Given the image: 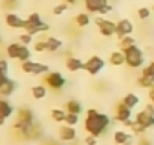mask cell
Here are the masks:
<instances>
[{"instance_id": "obj_6", "label": "cell", "mask_w": 154, "mask_h": 145, "mask_svg": "<svg viewBox=\"0 0 154 145\" xmlns=\"http://www.w3.org/2000/svg\"><path fill=\"white\" fill-rule=\"evenodd\" d=\"M104 66H106V60L101 56L94 54L83 63V71H86L88 74H91V76H97L104 69Z\"/></svg>"}, {"instance_id": "obj_15", "label": "cell", "mask_w": 154, "mask_h": 145, "mask_svg": "<svg viewBox=\"0 0 154 145\" xmlns=\"http://www.w3.org/2000/svg\"><path fill=\"white\" fill-rule=\"evenodd\" d=\"M83 63H85V62H83L80 57L72 56V54L65 59V66H66V69H68L69 72H77V71L83 69Z\"/></svg>"}, {"instance_id": "obj_17", "label": "cell", "mask_w": 154, "mask_h": 145, "mask_svg": "<svg viewBox=\"0 0 154 145\" xmlns=\"http://www.w3.org/2000/svg\"><path fill=\"white\" fill-rule=\"evenodd\" d=\"M14 112H15L14 106L6 98H0V116H3L5 119H8V118H11L14 115Z\"/></svg>"}, {"instance_id": "obj_41", "label": "cell", "mask_w": 154, "mask_h": 145, "mask_svg": "<svg viewBox=\"0 0 154 145\" xmlns=\"http://www.w3.org/2000/svg\"><path fill=\"white\" fill-rule=\"evenodd\" d=\"M149 92H148V95H149V101H151V104H154V86L151 88V89H148Z\"/></svg>"}, {"instance_id": "obj_16", "label": "cell", "mask_w": 154, "mask_h": 145, "mask_svg": "<svg viewBox=\"0 0 154 145\" xmlns=\"http://www.w3.org/2000/svg\"><path fill=\"white\" fill-rule=\"evenodd\" d=\"M15 121H21V122H35V113L32 112L30 107H20L17 110L15 115Z\"/></svg>"}, {"instance_id": "obj_2", "label": "cell", "mask_w": 154, "mask_h": 145, "mask_svg": "<svg viewBox=\"0 0 154 145\" xmlns=\"http://www.w3.org/2000/svg\"><path fill=\"white\" fill-rule=\"evenodd\" d=\"M124 56H125V65L130 69H139L145 63V54H143L142 48L137 47L136 44L131 45L130 48H127L124 51Z\"/></svg>"}, {"instance_id": "obj_1", "label": "cell", "mask_w": 154, "mask_h": 145, "mask_svg": "<svg viewBox=\"0 0 154 145\" xmlns=\"http://www.w3.org/2000/svg\"><path fill=\"white\" fill-rule=\"evenodd\" d=\"M112 124V118L107 113H101L97 109H88L83 121V128L88 134L100 137Z\"/></svg>"}, {"instance_id": "obj_26", "label": "cell", "mask_w": 154, "mask_h": 145, "mask_svg": "<svg viewBox=\"0 0 154 145\" xmlns=\"http://www.w3.org/2000/svg\"><path fill=\"white\" fill-rule=\"evenodd\" d=\"M130 134H131V133H128V131H125V130H116V131L113 133V142H115L116 145H125V142L128 140Z\"/></svg>"}, {"instance_id": "obj_27", "label": "cell", "mask_w": 154, "mask_h": 145, "mask_svg": "<svg viewBox=\"0 0 154 145\" xmlns=\"http://www.w3.org/2000/svg\"><path fill=\"white\" fill-rule=\"evenodd\" d=\"M50 116H51V119H53L54 122L62 124V122H65V118H66V110H65V109H51Z\"/></svg>"}, {"instance_id": "obj_29", "label": "cell", "mask_w": 154, "mask_h": 145, "mask_svg": "<svg viewBox=\"0 0 154 145\" xmlns=\"http://www.w3.org/2000/svg\"><path fill=\"white\" fill-rule=\"evenodd\" d=\"M136 44V41H134V38L133 36H124L122 39H119V50L121 51H125L127 48H130L131 45H134Z\"/></svg>"}, {"instance_id": "obj_45", "label": "cell", "mask_w": 154, "mask_h": 145, "mask_svg": "<svg viewBox=\"0 0 154 145\" xmlns=\"http://www.w3.org/2000/svg\"><path fill=\"white\" fill-rule=\"evenodd\" d=\"M11 2H17V0H11Z\"/></svg>"}, {"instance_id": "obj_44", "label": "cell", "mask_w": 154, "mask_h": 145, "mask_svg": "<svg viewBox=\"0 0 154 145\" xmlns=\"http://www.w3.org/2000/svg\"><path fill=\"white\" fill-rule=\"evenodd\" d=\"M3 124H5V118H3V116H0V127H2Z\"/></svg>"}, {"instance_id": "obj_18", "label": "cell", "mask_w": 154, "mask_h": 145, "mask_svg": "<svg viewBox=\"0 0 154 145\" xmlns=\"http://www.w3.org/2000/svg\"><path fill=\"white\" fill-rule=\"evenodd\" d=\"M18 88V83L12 79H9L2 88H0V97H11Z\"/></svg>"}, {"instance_id": "obj_3", "label": "cell", "mask_w": 154, "mask_h": 145, "mask_svg": "<svg viewBox=\"0 0 154 145\" xmlns=\"http://www.w3.org/2000/svg\"><path fill=\"white\" fill-rule=\"evenodd\" d=\"M24 30L30 35H38V33H45L50 30V26L42 21L41 15L38 12H32L27 18H26V26H24Z\"/></svg>"}, {"instance_id": "obj_19", "label": "cell", "mask_w": 154, "mask_h": 145, "mask_svg": "<svg viewBox=\"0 0 154 145\" xmlns=\"http://www.w3.org/2000/svg\"><path fill=\"white\" fill-rule=\"evenodd\" d=\"M109 63L113 65V66H122L125 65V56H124V51L121 50H115L110 53L109 56Z\"/></svg>"}, {"instance_id": "obj_10", "label": "cell", "mask_w": 154, "mask_h": 145, "mask_svg": "<svg viewBox=\"0 0 154 145\" xmlns=\"http://www.w3.org/2000/svg\"><path fill=\"white\" fill-rule=\"evenodd\" d=\"M131 115H133V109L127 107L122 101H119L116 104V107H115V121L124 124L125 121L131 119Z\"/></svg>"}, {"instance_id": "obj_24", "label": "cell", "mask_w": 154, "mask_h": 145, "mask_svg": "<svg viewBox=\"0 0 154 145\" xmlns=\"http://www.w3.org/2000/svg\"><path fill=\"white\" fill-rule=\"evenodd\" d=\"M127 107H130V109H134L139 103H140V98H139V95L137 94H134V92H128V94H125L124 97H122V100H121Z\"/></svg>"}, {"instance_id": "obj_5", "label": "cell", "mask_w": 154, "mask_h": 145, "mask_svg": "<svg viewBox=\"0 0 154 145\" xmlns=\"http://www.w3.org/2000/svg\"><path fill=\"white\" fill-rule=\"evenodd\" d=\"M21 69L26 74H30V76H42V74H47L50 72V66L47 63H42V62H35V60H26V62H21Z\"/></svg>"}, {"instance_id": "obj_35", "label": "cell", "mask_w": 154, "mask_h": 145, "mask_svg": "<svg viewBox=\"0 0 154 145\" xmlns=\"http://www.w3.org/2000/svg\"><path fill=\"white\" fill-rule=\"evenodd\" d=\"M66 9H68V5L62 2V3L56 5V6L53 8V11H51V12H53V15H62L63 12H66Z\"/></svg>"}, {"instance_id": "obj_39", "label": "cell", "mask_w": 154, "mask_h": 145, "mask_svg": "<svg viewBox=\"0 0 154 145\" xmlns=\"http://www.w3.org/2000/svg\"><path fill=\"white\" fill-rule=\"evenodd\" d=\"M3 8L9 9V12H12L14 8H17V2H11V0H5L3 2Z\"/></svg>"}, {"instance_id": "obj_7", "label": "cell", "mask_w": 154, "mask_h": 145, "mask_svg": "<svg viewBox=\"0 0 154 145\" xmlns=\"http://www.w3.org/2000/svg\"><path fill=\"white\" fill-rule=\"evenodd\" d=\"M137 85L143 89H151L154 86V62L142 68L140 76L137 79Z\"/></svg>"}, {"instance_id": "obj_23", "label": "cell", "mask_w": 154, "mask_h": 145, "mask_svg": "<svg viewBox=\"0 0 154 145\" xmlns=\"http://www.w3.org/2000/svg\"><path fill=\"white\" fill-rule=\"evenodd\" d=\"M30 92H32V97L35 100H44L48 94V88L45 85H35V86H32Z\"/></svg>"}, {"instance_id": "obj_37", "label": "cell", "mask_w": 154, "mask_h": 145, "mask_svg": "<svg viewBox=\"0 0 154 145\" xmlns=\"http://www.w3.org/2000/svg\"><path fill=\"white\" fill-rule=\"evenodd\" d=\"M98 137H95V136H92V134H88V136H85V139H83V142H85V145H97V140Z\"/></svg>"}, {"instance_id": "obj_30", "label": "cell", "mask_w": 154, "mask_h": 145, "mask_svg": "<svg viewBox=\"0 0 154 145\" xmlns=\"http://www.w3.org/2000/svg\"><path fill=\"white\" fill-rule=\"evenodd\" d=\"M130 128H131V133H133L134 136H142V134L146 133V128H145L142 124H139L137 121H134V119H133V124L130 125Z\"/></svg>"}, {"instance_id": "obj_8", "label": "cell", "mask_w": 154, "mask_h": 145, "mask_svg": "<svg viewBox=\"0 0 154 145\" xmlns=\"http://www.w3.org/2000/svg\"><path fill=\"white\" fill-rule=\"evenodd\" d=\"M95 24L100 30V33L106 38H110L116 33V23L109 20V18H103V17H95Z\"/></svg>"}, {"instance_id": "obj_46", "label": "cell", "mask_w": 154, "mask_h": 145, "mask_svg": "<svg viewBox=\"0 0 154 145\" xmlns=\"http://www.w3.org/2000/svg\"><path fill=\"white\" fill-rule=\"evenodd\" d=\"M152 9H154V6H152Z\"/></svg>"}, {"instance_id": "obj_43", "label": "cell", "mask_w": 154, "mask_h": 145, "mask_svg": "<svg viewBox=\"0 0 154 145\" xmlns=\"http://www.w3.org/2000/svg\"><path fill=\"white\" fill-rule=\"evenodd\" d=\"M63 3H66V5H75L77 0H63Z\"/></svg>"}, {"instance_id": "obj_4", "label": "cell", "mask_w": 154, "mask_h": 145, "mask_svg": "<svg viewBox=\"0 0 154 145\" xmlns=\"http://www.w3.org/2000/svg\"><path fill=\"white\" fill-rule=\"evenodd\" d=\"M42 82L47 85L48 89L56 91V92L62 91L65 88V85H66V79L62 76V72H59V71H50V72H47V74H44Z\"/></svg>"}, {"instance_id": "obj_38", "label": "cell", "mask_w": 154, "mask_h": 145, "mask_svg": "<svg viewBox=\"0 0 154 145\" xmlns=\"http://www.w3.org/2000/svg\"><path fill=\"white\" fill-rule=\"evenodd\" d=\"M137 145H152V142H151L145 134H142V136H139V139H137Z\"/></svg>"}, {"instance_id": "obj_28", "label": "cell", "mask_w": 154, "mask_h": 145, "mask_svg": "<svg viewBox=\"0 0 154 145\" xmlns=\"http://www.w3.org/2000/svg\"><path fill=\"white\" fill-rule=\"evenodd\" d=\"M74 21H75V24L79 27H86V26L91 24V17H89L88 12H80V14L75 15Z\"/></svg>"}, {"instance_id": "obj_11", "label": "cell", "mask_w": 154, "mask_h": 145, "mask_svg": "<svg viewBox=\"0 0 154 145\" xmlns=\"http://www.w3.org/2000/svg\"><path fill=\"white\" fill-rule=\"evenodd\" d=\"M57 136L62 142H74L77 139V130L71 125H60L57 130Z\"/></svg>"}, {"instance_id": "obj_33", "label": "cell", "mask_w": 154, "mask_h": 145, "mask_svg": "<svg viewBox=\"0 0 154 145\" xmlns=\"http://www.w3.org/2000/svg\"><path fill=\"white\" fill-rule=\"evenodd\" d=\"M137 17H139V20H148L149 17H151V9L149 8H146V6H142V8H139L137 9Z\"/></svg>"}, {"instance_id": "obj_20", "label": "cell", "mask_w": 154, "mask_h": 145, "mask_svg": "<svg viewBox=\"0 0 154 145\" xmlns=\"http://www.w3.org/2000/svg\"><path fill=\"white\" fill-rule=\"evenodd\" d=\"M65 110L66 113H75V115H80L83 112V106L79 100H68L65 104Z\"/></svg>"}, {"instance_id": "obj_12", "label": "cell", "mask_w": 154, "mask_h": 145, "mask_svg": "<svg viewBox=\"0 0 154 145\" xmlns=\"http://www.w3.org/2000/svg\"><path fill=\"white\" fill-rule=\"evenodd\" d=\"M134 121H137L139 124H142L146 130L154 128V115H151L146 109L139 110V112L134 115Z\"/></svg>"}, {"instance_id": "obj_40", "label": "cell", "mask_w": 154, "mask_h": 145, "mask_svg": "<svg viewBox=\"0 0 154 145\" xmlns=\"http://www.w3.org/2000/svg\"><path fill=\"white\" fill-rule=\"evenodd\" d=\"M42 145H62V143H59L57 140H53V139H47L42 142Z\"/></svg>"}, {"instance_id": "obj_31", "label": "cell", "mask_w": 154, "mask_h": 145, "mask_svg": "<svg viewBox=\"0 0 154 145\" xmlns=\"http://www.w3.org/2000/svg\"><path fill=\"white\" fill-rule=\"evenodd\" d=\"M32 57V51L27 45H21V50H20V56H18V60L20 62H26V60H30Z\"/></svg>"}, {"instance_id": "obj_36", "label": "cell", "mask_w": 154, "mask_h": 145, "mask_svg": "<svg viewBox=\"0 0 154 145\" xmlns=\"http://www.w3.org/2000/svg\"><path fill=\"white\" fill-rule=\"evenodd\" d=\"M33 50L36 53H42V51H47V44H45V39H39L33 44Z\"/></svg>"}, {"instance_id": "obj_34", "label": "cell", "mask_w": 154, "mask_h": 145, "mask_svg": "<svg viewBox=\"0 0 154 145\" xmlns=\"http://www.w3.org/2000/svg\"><path fill=\"white\" fill-rule=\"evenodd\" d=\"M18 38H20V42H21L23 45H27V47L33 42V35H30V33H27V32L21 33Z\"/></svg>"}, {"instance_id": "obj_42", "label": "cell", "mask_w": 154, "mask_h": 145, "mask_svg": "<svg viewBox=\"0 0 154 145\" xmlns=\"http://www.w3.org/2000/svg\"><path fill=\"white\" fill-rule=\"evenodd\" d=\"M143 109H146V110H148L151 115H154V104H151V103H149V104H146Z\"/></svg>"}, {"instance_id": "obj_14", "label": "cell", "mask_w": 154, "mask_h": 145, "mask_svg": "<svg viewBox=\"0 0 154 145\" xmlns=\"http://www.w3.org/2000/svg\"><path fill=\"white\" fill-rule=\"evenodd\" d=\"M5 23L11 29H24V26H26V20L21 18L20 15H17L15 12H8L5 15Z\"/></svg>"}, {"instance_id": "obj_32", "label": "cell", "mask_w": 154, "mask_h": 145, "mask_svg": "<svg viewBox=\"0 0 154 145\" xmlns=\"http://www.w3.org/2000/svg\"><path fill=\"white\" fill-rule=\"evenodd\" d=\"M65 124L66 125H71V127H75L77 124H79V115H75V113H66Z\"/></svg>"}, {"instance_id": "obj_22", "label": "cell", "mask_w": 154, "mask_h": 145, "mask_svg": "<svg viewBox=\"0 0 154 145\" xmlns=\"http://www.w3.org/2000/svg\"><path fill=\"white\" fill-rule=\"evenodd\" d=\"M9 63L6 59H0V88H2L8 80H9Z\"/></svg>"}, {"instance_id": "obj_9", "label": "cell", "mask_w": 154, "mask_h": 145, "mask_svg": "<svg viewBox=\"0 0 154 145\" xmlns=\"http://www.w3.org/2000/svg\"><path fill=\"white\" fill-rule=\"evenodd\" d=\"M133 30H134L133 21L128 20V18H121V20L116 21V33H115V36H116L118 39H122L124 36L131 35Z\"/></svg>"}, {"instance_id": "obj_25", "label": "cell", "mask_w": 154, "mask_h": 145, "mask_svg": "<svg viewBox=\"0 0 154 145\" xmlns=\"http://www.w3.org/2000/svg\"><path fill=\"white\" fill-rule=\"evenodd\" d=\"M21 42H11L6 45V56L9 59H18L20 56V50H21Z\"/></svg>"}, {"instance_id": "obj_21", "label": "cell", "mask_w": 154, "mask_h": 145, "mask_svg": "<svg viewBox=\"0 0 154 145\" xmlns=\"http://www.w3.org/2000/svg\"><path fill=\"white\" fill-rule=\"evenodd\" d=\"M45 44H47V51H50V53L59 51L62 48V45H63L62 41L59 38H56V36H47L45 38Z\"/></svg>"}, {"instance_id": "obj_13", "label": "cell", "mask_w": 154, "mask_h": 145, "mask_svg": "<svg viewBox=\"0 0 154 145\" xmlns=\"http://www.w3.org/2000/svg\"><path fill=\"white\" fill-rule=\"evenodd\" d=\"M85 9L92 14H100L109 3V0H85Z\"/></svg>"}]
</instances>
